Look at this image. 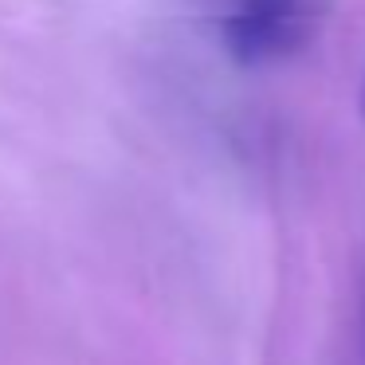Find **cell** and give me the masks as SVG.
Instances as JSON below:
<instances>
[{
	"instance_id": "obj_1",
	"label": "cell",
	"mask_w": 365,
	"mask_h": 365,
	"mask_svg": "<svg viewBox=\"0 0 365 365\" xmlns=\"http://www.w3.org/2000/svg\"><path fill=\"white\" fill-rule=\"evenodd\" d=\"M330 0H236L224 16V43L244 67L291 59L318 36Z\"/></svg>"
},
{
	"instance_id": "obj_2",
	"label": "cell",
	"mask_w": 365,
	"mask_h": 365,
	"mask_svg": "<svg viewBox=\"0 0 365 365\" xmlns=\"http://www.w3.org/2000/svg\"><path fill=\"white\" fill-rule=\"evenodd\" d=\"M354 365H365V267L357 287V322H354Z\"/></svg>"
}]
</instances>
